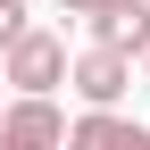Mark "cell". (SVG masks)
<instances>
[{
	"label": "cell",
	"mask_w": 150,
	"mask_h": 150,
	"mask_svg": "<svg viewBox=\"0 0 150 150\" xmlns=\"http://www.w3.org/2000/svg\"><path fill=\"white\" fill-rule=\"evenodd\" d=\"M0 83H8L17 100H50V92L67 83V42L50 25H25L8 50H0Z\"/></svg>",
	"instance_id": "obj_1"
},
{
	"label": "cell",
	"mask_w": 150,
	"mask_h": 150,
	"mask_svg": "<svg viewBox=\"0 0 150 150\" xmlns=\"http://www.w3.org/2000/svg\"><path fill=\"white\" fill-rule=\"evenodd\" d=\"M67 83H75V100H83V108H117L125 92H134V59L92 42V50H75V59H67Z\"/></svg>",
	"instance_id": "obj_2"
},
{
	"label": "cell",
	"mask_w": 150,
	"mask_h": 150,
	"mask_svg": "<svg viewBox=\"0 0 150 150\" xmlns=\"http://www.w3.org/2000/svg\"><path fill=\"white\" fill-rule=\"evenodd\" d=\"M0 150H67L59 100H8L0 108Z\"/></svg>",
	"instance_id": "obj_3"
},
{
	"label": "cell",
	"mask_w": 150,
	"mask_h": 150,
	"mask_svg": "<svg viewBox=\"0 0 150 150\" xmlns=\"http://www.w3.org/2000/svg\"><path fill=\"white\" fill-rule=\"evenodd\" d=\"M83 25H92V42H100V50L142 59V50H150V0H100Z\"/></svg>",
	"instance_id": "obj_4"
},
{
	"label": "cell",
	"mask_w": 150,
	"mask_h": 150,
	"mask_svg": "<svg viewBox=\"0 0 150 150\" xmlns=\"http://www.w3.org/2000/svg\"><path fill=\"white\" fill-rule=\"evenodd\" d=\"M67 150H150V125L117 117V108H83L67 125Z\"/></svg>",
	"instance_id": "obj_5"
},
{
	"label": "cell",
	"mask_w": 150,
	"mask_h": 150,
	"mask_svg": "<svg viewBox=\"0 0 150 150\" xmlns=\"http://www.w3.org/2000/svg\"><path fill=\"white\" fill-rule=\"evenodd\" d=\"M25 25H33V17H25V0H0V50H8Z\"/></svg>",
	"instance_id": "obj_6"
},
{
	"label": "cell",
	"mask_w": 150,
	"mask_h": 150,
	"mask_svg": "<svg viewBox=\"0 0 150 150\" xmlns=\"http://www.w3.org/2000/svg\"><path fill=\"white\" fill-rule=\"evenodd\" d=\"M59 8H67V17H92V8H100V0H59Z\"/></svg>",
	"instance_id": "obj_7"
},
{
	"label": "cell",
	"mask_w": 150,
	"mask_h": 150,
	"mask_svg": "<svg viewBox=\"0 0 150 150\" xmlns=\"http://www.w3.org/2000/svg\"><path fill=\"white\" fill-rule=\"evenodd\" d=\"M142 83H150V50H142Z\"/></svg>",
	"instance_id": "obj_8"
},
{
	"label": "cell",
	"mask_w": 150,
	"mask_h": 150,
	"mask_svg": "<svg viewBox=\"0 0 150 150\" xmlns=\"http://www.w3.org/2000/svg\"><path fill=\"white\" fill-rule=\"evenodd\" d=\"M0 108H8V100H0Z\"/></svg>",
	"instance_id": "obj_9"
}]
</instances>
